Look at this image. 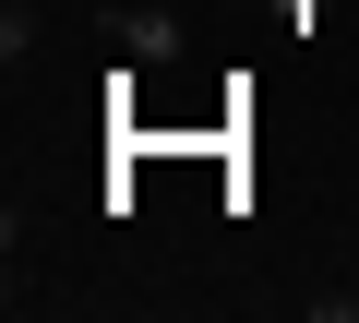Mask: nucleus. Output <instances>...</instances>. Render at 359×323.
<instances>
[{"label":"nucleus","instance_id":"2","mask_svg":"<svg viewBox=\"0 0 359 323\" xmlns=\"http://www.w3.org/2000/svg\"><path fill=\"white\" fill-rule=\"evenodd\" d=\"M323 311H335V323H359V263H347V287H335V299H323Z\"/></svg>","mask_w":359,"mask_h":323},{"label":"nucleus","instance_id":"1","mask_svg":"<svg viewBox=\"0 0 359 323\" xmlns=\"http://www.w3.org/2000/svg\"><path fill=\"white\" fill-rule=\"evenodd\" d=\"M120 60H180V13L168 0H132L120 13Z\"/></svg>","mask_w":359,"mask_h":323}]
</instances>
